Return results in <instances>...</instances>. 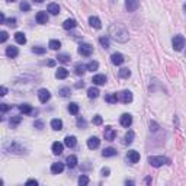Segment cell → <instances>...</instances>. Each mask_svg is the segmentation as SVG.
<instances>
[{"label":"cell","instance_id":"6125c7cd","mask_svg":"<svg viewBox=\"0 0 186 186\" xmlns=\"http://www.w3.org/2000/svg\"><path fill=\"white\" fill-rule=\"evenodd\" d=\"M183 9H185V13H186V3H185V5H183Z\"/></svg>","mask_w":186,"mask_h":186},{"label":"cell","instance_id":"44dd1931","mask_svg":"<svg viewBox=\"0 0 186 186\" xmlns=\"http://www.w3.org/2000/svg\"><path fill=\"white\" fill-rule=\"evenodd\" d=\"M74 70H76V74L83 76V74L87 71V66L86 64H81V63H77L76 66H74Z\"/></svg>","mask_w":186,"mask_h":186},{"label":"cell","instance_id":"5bb4252c","mask_svg":"<svg viewBox=\"0 0 186 186\" xmlns=\"http://www.w3.org/2000/svg\"><path fill=\"white\" fill-rule=\"evenodd\" d=\"M48 13L47 12H38L37 13V22H38L39 25H45V24H48Z\"/></svg>","mask_w":186,"mask_h":186},{"label":"cell","instance_id":"4316f807","mask_svg":"<svg viewBox=\"0 0 186 186\" xmlns=\"http://www.w3.org/2000/svg\"><path fill=\"white\" fill-rule=\"evenodd\" d=\"M68 76V70H67V68H64V67H60V68H58L57 70V73H55V77H57V79H66V77Z\"/></svg>","mask_w":186,"mask_h":186},{"label":"cell","instance_id":"ee69618b","mask_svg":"<svg viewBox=\"0 0 186 186\" xmlns=\"http://www.w3.org/2000/svg\"><path fill=\"white\" fill-rule=\"evenodd\" d=\"M92 121H93V124H95V125H102V122H103V119H102V116H100V115H95Z\"/></svg>","mask_w":186,"mask_h":186},{"label":"cell","instance_id":"277c9868","mask_svg":"<svg viewBox=\"0 0 186 186\" xmlns=\"http://www.w3.org/2000/svg\"><path fill=\"white\" fill-rule=\"evenodd\" d=\"M172 44H173V48L176 50V51H182V48L185 47V38H183V35H175V38L172 39Z\"/></svg>","mask_w":186,"mask_h":186},{"label":"cell","instance_id":"7c38bea8","mask_svg":"<svg viewBox=\"0 0 186 186\" xmlns=\"http://www.w3.org/2000/svg\"><path fill=\"white\" fill-rule=\"evenodd\" d=\"M127 158H128V162L131 163V164H135V163L140 162V153L135 151V150H131V151H128V154H127Z\"/></svg>","mask_w":186,"mask_h":186},{"label":"cell","instance_id":"5b68a950","mask_svg":"<svg viewBox=\"0 0 186 186\" xmlns=\"http://www.w3.org/2000/svg\"><path fill=\"white\" fill-rule=\"evenodd\" d=\"M77 51H79V54L83 55V57H90L92 53H93V47H92L90 44H80Z\"/></svg>","mask_w":186,"mask_h":186},{"label":"cell","instance_id":"f907efd6","mask_svg":"<svg viewBox=\"0 0 186 186\" xmlns=\"http://www.w3.org/2000/svg\"><path fill=\"white\" fill-rule=\"evenodd\" d=\"M100 173H102V176H103V177H108V176H109V173H110L109 167H103V169L100 170Z\"/></svg>","mask_w":186,"mask_h":186},{"label":"cell","instance_id":"d590c367","mask_svg":"<svg viewBox=\"0 0 186 186\" xmlns=\"http://www.w3.org/2000/svg\"><path fill=\"white\" fill-rule=\"evenodd\" d=\"M129 76H131V71H129V68L124 67V68H121V70H119V77H121V79H128Z\"/></svg>","mask_w":186,"mask_h":186},{"label":"cell","instance_id":"cb8c5ba5","mask_svg":"<svg viewBox=\"0 0 186 186\" xmlns=\"http://www.w3.org/2000/svg\"><path fill=\"white\" fill-rule=\"evenodd\" d=\"M66 164L68 169H74V167L77 166V157L76 156H68V157L66 158Z\"/></svg>","mask_w":186,"mask_h":186},{"label":"cell","instance_id":"e575fe53","mask_svg":"<svg viewBox=\"0 0 186 186\" xmlns=\"http://www.w3.org/2000/svg\"><path fill=\"white\" fill-rule=\"evenodd\" d=\"M20 121H22V116H12V118H10V127H12V128H15V127H16V125H19L20 124Z\"/></svg>","mask_w":186,"mask_h":186},{"label":"cell","instance_id":"2e32d148","mask_svg":"<svg viewBox=\"0 0 186 186\" xmlns=\"http://www.w3.org/2000/svg\"><path fill=\"white\" fill-rule=\"evenodd\" d=\"M92 81H93V84H96V86L105 84V83H106V76H105V74H96V76H93Z\"/></svg>","mask_w":186,"mask_h":186},{"label":"cell","instance_id":"6f0895ef","mask_svg":"<svg viewBox=\"0 0 186 186\" xmlns=\"http://www.w3.org/2000/svg\"><path fill=\"white\" fill-rule=\"evenodd\" d=\"M144 182H145L147 185H150V183H151V177H150V176H148V177H145V179H144Z\"/></svg>","mask_w":186,"mask_h":186},{"label":"cell","instance_id":"f6af8a7d","mask_svg":"<svg viewBox=\"0 0 186 186\" xmlns=\"http://www.w3.org/2000/svg\"><path fill=\"white\" fill-rule=\"evenodd\" d=\"M45 51H47V50H45V48H42V47H33L32 48V53L33 54H44Z\"/></svg>","mask_w":186,"mask_h":186},{"label":"cell","instance_id":"be15d7a7","mask_svg":"<svg viewBox=\"0 0 186 186\" xmlns=\"http://www.w3.org/2000/svg\"><path fill=\"white\" fill-rule=\"evenodd\" d=\"M7 2H16V0H7Z\"/></svg>","mask_w":186,"mask_h":186},{"label":"cell","instance_id":"c3c4849f","mask_svg":"<svg viewBox=\"0 0 186 186\" xmlns=\"http://www.w3.org/2000/svg\"><path fill=\"white\" fill-rule=\"evenodd\" d=\"M7 38H9V35H7V32H6V31H3V32L0 33V42H6V41H7Z\"/></svg>","mask_w":186,"mask_h":186},{"label":"cell","instance_id":"484cf974","mask_svg":"<svg viewBox=\"0 0 186 186\" xmlns=\"http://www.w3.org/2000/svg\"><path fill=\"white\" fill-rule=\"evenodd\" d=\"M15 41L18 44H20V45L26 44V37H25V33L24 32H16L15 33Z\"/></svg>","mask_w":186,"mask_h":186},{"label":"cell","instance_id":"b9f144b4","mask_svg":"<svg viewBox=\"0 0 186 186\" xmlns=\"http://www.w3.org/2000/svg\"><path fill=\"white\" fill-rule=\"evenodd\" d=\"M76 124H77V127H80V128H86V119H84V118H81V116L77 118Z\"/></svg>","mask_w":186,"mask_h":186},{"label":"cell","instance_id":"9a60e30c","mask_svg":"<svg viewBox=\"0 0 186 186\" xmlns=\"http://www.w3.org/2000/svg\"><path fill=\"white\" fill-rule=\"evenodd\" d=\"M100 145V140L97 137H90V138L87 140V147L90 148V150H95Z\"/></svg>","mask_w":186,"mask_h":186},{"label":"cell","instance_id":"d4e9b609","mask_svg":"<svg viewBox=\"0 0 186 186\" xmlns=\"http://www.w3.org/2000/svg\"><path fill=\"white\" fill-rule=\"evenodd\" d=\"M116 154H118V151H116L114 147H108L102 151V156H103V157H114Z\"/></svg>","mask_w":186,"mask_h":186},{"label":"cell","instance_id":"f1b7e54d","mask_svg":"<svg viewBox=\"0 0 186 186\" xmlns=\"http://www.w3.org/2000/svg\"><path fill=\"white\" fill-rule=\"evenodd\" d=\"M105 100L108 103H116L118 100H119V95H116V93H110V95H106L105 96Z\"/></svg>","mask_w":186,"mask_h":186},{"label":"cell","instance_id":"ba28073f","mask_svg":"<svg viewBox=\"0 0 186 186\" xmlns=\"http://www.w3.org/2000/svg\"><path fill=\"white\" fill-rule=\"evenodd\" d=\"M38 97H39V102H41V103H47L48 100L51 99V93H50L47 89H39Z\"/></svg>","mask_w":186,"mask_h":186},{"label":"cell","instance_id":"8992f818","mask_svg":"<svg viewBox=\"0 0 186 186\" xmlns=\"http://www.w3.org/2000/svg\"><path fill=\"white\" fill-rule=\"evenodd\" d=\"M18 109H19L22 114H25V115H37V114H38V110L33 109L29 103H22V105L18 106Z\"/></svg>","mask_w":186,"mask_h":186},{"label":"cell","instance_id":"f35d334b","mask_svg":"<svg viewBox=\"0 0 186 186\" xmlns=\"http://www.w3.org/2000/svg\"><path fill=\"white\" fill-rule=\"evenodd\" d=\"M58 93H60L63 97H67V96L71 95V90H70V87H61V89L58 90Z\"/></svg>","mask_w":186,"mask_h":186},{"label":"cell","instance_id":"ffe728a7","mask_svg":"<svg viewBox=\"0 0 186 186\" xmlns=\"http://www.w3.org/2000/svg\"><path fill=\"white\" fill-rule=\"evenodd\" d=\"M77 26V22L76 19H67L64 24H63V28L66 29V31H71V29H74Z\"/></svg>","mask_w":186,"mask_h":186},{"label":"cell","instance_id":"681fc988","mask_svg":"<svg viewBox=\"0 0 186 186\" xmlns=\"http://www.w3.org/2000/svg\"><path fill=\"white\" fill-rule=\"evenodd\" d=\"M33 127H35L37 129H42V128H44V122H42V121H38V119H37L35 122H33Z\"/></svg>","mask_w":186,"mask_h":186},{"label":"cell","instance_id":"74e56055","mask_svg":"<svg viewBox=\"0 0 186 186\" xmlns=\"http://www.w3.org/2000/svg\"><path fill=\"white\" fill-rule=\"evenodd\" d=\"M86 66H87V70H89V71H96V70L99 68V63L97 61H90L89 64H86Z\"/></svg>","mask_w":186,"mask_h":186},{"label":"cell","instance_id":"7bdbcfd3","mask_svg":"<svg viewBox=\"0 0 186 186\" xmlns=\"http://www.w3.org/2000/svg\"><path fill=\"white\" fill-rule=\"evenodd\" d=\"M29 9H31V5L24 0V2L20 3V10H22V12H29Z\"/></svg>","mask_w":186,"mask_h":186},{"label":"cell","instance_id":"bcb514c9","mask_svg":"<svg viewBox=\"0 0 186 186\" xmlns=\"http://www.w3.org/2000/svg\"><path fill=\"white\" fill-rule=\"evenodd\" d=\"M0 109H2V112L5 114V112H7L9 109H12V106L7 105V103H0Z\"/></svg>","mask_w":186,"mask_h":186},{"label":"cell","instance_id":"94428289","mask_svg":"<svg viewBox=\"0 0 186 186\" xmlns=\"http://www.w3.org/2000/svg\"><path fill=\"white\" fill-rule=\"evenodd\" d=\"M33 2H35V3H42L44 0H33Z\"/></svg>","mask_w":186,"mask_h":186},{"label":"cell","instance_id":"9f6ffc18","mask_svg":"<svg viewBox=\"0 0 186 186\" xmlns=\"http://www.w3.org/2000/svg\"><path fill=\"white\" fill-rule=\"evenodd\" d=\"M6 93H7V89H6V87L3 86V87H2V93H0V95H2V96H5Z\"/></svg>","mask_w":186,"mask_h":186},{"label":"cell","instance_id":"ac0fdd59","mask_svg":"<svg viewBox=\"0 0 186 186\" xmlns=\"http://www.w3.org/2000/svg\"><path fill=\"white\" fill-rule=\"evenodd\" d=\"M51 150H53V153L55 154V156H60V154L63 153V150H64V145H63L61 143L55 141V143H53V145H51Z\"/></svg>","mask_w":186,"mask_h":186},{"label":"cell","instance_id":"e0dca14e","mask_svg":"<svg viewBox=\"0 0 186 186\" xmlns=\"http://www.w3.org/2000/svg\"><path fill=\"white\" fill-rule=\"evenodd\" d=\"M64 170V163H53V166H51V173L53 175H58V173H61Z\"/></svg>","mask_w":186,"mask_h":186},{"label":"cell","instance_id":"4dcf8cb0","mask_svg":"<svg viewBox=\"0 0 186 186\" xmlns=\"http://www.w3.org/2000/svg\"><path fill=\"white\" fill-rule=\"evenodd\" d=\"M87 96H89L90 99H96V97L99 96V89H97V87H90V89H87Z\"/></svg>","mask_w":186,"mask_h":186},{"label":"cell","instance_id":"f546056e","mask_svg":"<svg viewBox=\"0 0 186 186\" xmlns=\"http://www.w3.org/2000/svg\"><path fill=\"white\" fill-rule=\"evenodd\" d=\"M51 128L55 129V131H60V129H63V121L61 119H53L51 121Z\"/></svg>","mask_w":186,"mask_h":186},{"label":"cell","instance_id":"836d02e7","mask_svg":"<svg viewBox=\"0 0 186 186\" xmlns=\"http://www.w3.org/2000/svg\"><path fill=\"white\" fill-rule=\"evenodd\" d=\"M79 109H80V108H79V105H77V103H74V102L68 105V112H70V114H73V115L79 114Z\"/></svg>","mask_w":186,"mask_h":186},{"label":"cell","instance_id":"ab89813d","mask_svg":"<svg viewBox=\"0 0 186 186\" xmlns=\"http://www.w3.org/2000/svg\"><path fill=\"white\" fill-rule=\"evenodd\" d=\"M99 42L103 48H109V38H108V37H100Z\"/></svg>","mask_w":186,"mask_h":186},{"label":"cell","instance_id":"d6986e66","mask_svg":"<svg viewBox=\"0 0 186 186\" xmlns=\"http://www.w3.org/2000/svg\"><path fill=\"white\" fill-rule=\"evenodd\" d=\"M89 24H90L92 28H96V29L102 28V22H100V19L97 16H90V18H89Z\"/></svg>","mask_w":186,"mask_h":186},{"label":"cell","instance_id":"8d00e7d4","mask_svg":"<svg viewBox=\"0 0 186 186\" xmlns=\"http://www.w3.org/2000/svg\"><path fill=\"white\" fill-rule=\"evenodd\" d=\"M57 60L60 63H64V64H66V63H70V55H68V54H58Z\"/></svg>","mask_w":186,"mask_h":186},{"label":"cell","instance_id":"603a6c76","mask_svg":"<svg viewBox=\"0 0 186 186\" xmlns=\"http://www.w3.org/2000/svg\"><path fill=\"white\" fill-rule=\"evenodd\" d=\"M18 54H19V51H18V48L16 47H7L6 48V55L9 58H15V57H18Z\"/></svg>","mask_w":186,"mask_h":186},{"label":"cell","instance_id":"d6a6232c","mask_svg":"<svg viewBox=\"0 0 186 186\" xmlns=\"http://www.w3.org/2000/svg\"><path fill=\"white\" fill-rule=\"evenodd\" d=\"M134 141V132L132 131H128V132L125 134V137H124V144H131Z\"/></svg>","mask_w":186,"mask_h":186},{"label":"cell","instance_id":"7dc6e473","mask_svg":"<svg viewBox=\"0 0 186 186\" xmlns=\"http://www.w3.org/2000/svg\"><path fill=\"white\" fill-rule=\"evenodd\" d=\"M6 25H9V26L15 28V26H16V19H15V18H9V19H6Z\"/></svg>","mask_w":186,"mask_h":186},{"label":"cell","instance_id":"680465c9","mask_svg":"<svg viewBox=\"0 0 186 186\" xmlns=\"http://www.w3.org/2000/svg\"><path fill=\"white\" fill-rule=\"evenodd\" d=\"M125 185H135L134 180H125Z\"/></svg>","mask_w":186,"mask_h":186},{"label":"cell","instance_id":"9c48e42d","mask_svg":"<svg viewBox=\"0 0 186 186\" xmlns=\"http://www.w3.org/2000/svg\"><path fill=\"white\" fill-rule=\"evenodd\" d=\"M103 135H105V140L108 141H114L116 138V131H115L112 127H106L105 131H103Z\"/></svg>","mask_w":186,"mask_h":186},{"label":"cell","instance_id":"83f0119b","mask_svg":"<svg viewBox=\"0 0 186 186\" xmlns=\"http://www.w3.org/2000/svg\"><path fill=\"white\" fill-rule=\"evenodd\" d=\"M47 10L51 15H58V13H60V6H58L57 3H50L48 7H47Z\"/></svg>","mask_w":186,"mask_h":186},{"label":"cell","instance_id":"30bf717a","mask_svg":"<svg viewBox=\"0 0 186 186\" xmlns=\"http://www.w3.org/2000/svg\"><path fill=\"white\" fill-rule=\"evenodd\" d=\"M140 6V0H125V7L128 12H135Z\"/></svg>","mask_w":186,"mask_h":186},{"label":"cell","instance_id":"f5cc1de1","mask_svg":"<svg viewBox=\"0 0 186 186\" xmlns=\"http://www.w3.org/2000/svg\"><path fill=\"white\" fill-rule=\"evenodd\" d=\"M150 127H153V128H151V129H153V131H157V129H158V125L156 124L154 121H151V122H150Z\"/></svg>","mask_w":186,"mask_h":186},{"label":"cell","instance_id":"7a4b0ae2","mask_svg":"<svg viewBox=\"0 0 186 186\" xmlns=\"http://www.w3.org/2000/svg\"><path fill=\"white\" fill-rule=\"evenodd\" d=\"M148 163L153 167H160L163 164H170L172 160L169 157H164V156H150L148 157Z\"/></svg>","mask_w":186,"mask_h":186},{"label":"cell","instance_id":"11a10c76","mask_svg":"<svg viewBox=\"0 0 186 186\" xmlns=\"http://www.w3.org/2000/svg\"><path fill=\"white\" fill-rule=\"evenodd\" d=\"M84 86V83L83 81H79V83H76V89H80V87Z\"/></svg>","mask_w":186,"mask_h":186},{"label":"cell","instance_id":"8fae6325","mask_svg":"<svg viewBox=\"0 0 186 186\" xmlns=\"http://www.w3.org/2000/svg\"><path fill=\"white\" fill-rule=\"evenodd\" d=\"M132 93L129 90H124V92H121L119 93V100L121 102H124V103H131L132 102Z\"/></svg>","mask_w":186,"mask_h":186},{"label":"cell","instance_id":"60d3db41","mask_svg":"<svg viewBox=\"0 0 186 186\" xmlns=\"http://www.w3.org/2000/svg\"><path fill=\"white\" fill-rule=\"evenodd\" d=\"M79 185H80V186H86V185H89V177L84 176V175H81V176L79 177Z\"/></svg>","mask_w":186,"mask_h":186},{"label":"cell","instance_id":"52a82bcc","mask_svg":"<svg viewBox=\"0 0 186 186\" xmlns=\"http://www.w3.org/2000/svg\"><path fill=\"white\" fill-rule=\"evenodd\" d=\"M119 124L124 127V128H129L131 124H132V116L129 114H122L119 118Z\"/></svg>","mask_w":186,"mask_h":186},{"label":"cell","instance_id":"91938a15","mask_svg":"<svg viewBox=\"0 0 186 186\" xmlns=\"http://www.w3.org/2000/svg\"><path fill=\"white\" fill-rule=\"evenodd\" d=\"M54 64H55V61H54V60H51V61H48V66H50V67H53Z\"/></svg>","mask_w":186,"mask_h":186},{"label":"cell","instance_id":"7402d4cb","mask_svg":"<svg viewBox=\"0 0 186 186\" xmlns=\"http://www.w3.org/2000/svg\"><path fill=\"white\" fill-rule=\"evenodd\" d=\"M76 143H77V140L74 135H67L66 138H64V144H66L68 148H73L76 145Z\"/></svg>","mask_w":186,"mask_h":186},{"label":"cell","instance_id":"6da1fadb","mask_svg":"<svg viewBox=\"0 0 186 186\" xmlns=\"http://www.w3.org/2000/svg\"><path fill=\"white\" fill-rule=\"evenodd\" d=\"M109 37L116 42H127L128 41V29L122 24H112L108 29Z\"/></svg>","mask_w":186,"mask_h":186},{"label":"cell","instance_id":"4fadbf2b","mask_svg":"<svg viewBox=\"0 0 186 186\" xmlns=\"http://www.w3.org/2000/svg\"><path fill=\"white\" fill-rule=\"evenodd\" d=\"M110 61L114 63L115 66H121V64L125 61V58H124V55H122L121 53H115V54H112V57H110Z\"/></svg>","mask_w":186,"mask_h":186},{"label":"cell","instance_id":"db71d44e","mask_svg":"<svg viewBox=\"0 0 186 186\" xmlns=\"http://www.w3.org/2000/svg\"><path fill=\"white\" fill-rule=\"evenodd\" d=\"M0 24H6V18L3 13H0Z\"/></svg>","mask_w":186,"mask_h":186},{"label":"cell","instance_id":"3957f363","mask_svg":"<svg viewBox=\"0 0 186 186\" xmlns=\"http://www.w3.org/2000/svg\"><path fill=\"white\" fill-rule=\"evenodd\" d=\"M5 150L9 151V153H13V154H25V147H22L20 144H18L16 141H12L9 143L7 145H5Z\"/></svg>","mask_w":186,"mask_h":186},{"label":"cell","instance_id":"816d5d0a","mask_svg":"<svg viewBox=\"0 0 186 186\" xmlns=\"http://www.w3.org/2000/svg\"><path fill=\"white\" fill-rule=\"evenodd\" d=\"M26 185H38V180L37 179H29V180H26Z\"/></svg>","mask_w":186,"mask_h":186},{"label":"cell","instance_id":"1f68e13d","mask_svg":"<svg viewBox=\"0 0 186 186\" xmlns=\"http://www.w3.org/2000/svg\"><path fill=\"white\" fill-rule=\"evenodd\" d=\"M48 47L51 48V50H55V51H57V50H60V47H61V42H60L58 39H51L50 44H48Z\"/></svg>","mask_w":186,"mask_h":186}]
</instances>
